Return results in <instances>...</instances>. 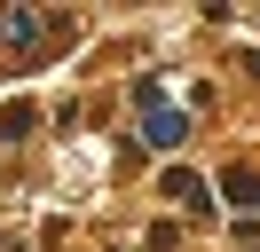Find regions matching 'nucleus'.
I'll use <instances>...</instances> for the list:
<instances>
[{"instance_id": "f257e3e1", "label": "nucleus", "mask_w": 260, "mask_h": 252, "mask_svg": "<svg viewBox=\"0 0 260 252\" xmlns=\"http://www.w3.org/2000/svg\"><path fill=\"white\" fill-rule=\"evenodd\" d=\"M142 103H150L142 134H150V142H181V118H174V110H158V87H150V79H142Z\"/></svg>"}]
</instances>
